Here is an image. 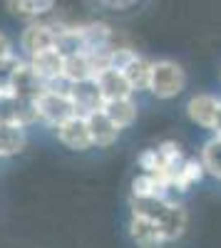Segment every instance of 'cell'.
Wrapping results in <instances>:
<instances>
[{"mask_svg":"<svg viewBox=\"0 0 221 248\" xmlns=\"http://www.w3.org/2000/svg\"><path fill=\"white\" fill-rule=\"evenodd\" d=\"M35 112H37V119L45 122L47 127H52V129H57L63 122H67L75 114H79L72 97H70V82L67 79H57V82L45 85L43 92L35 97Z\"/></svg>","mask_w":221,"mask_h":248,"instance_id":"obj_1","label":"cell"},{"mask_svg":"<svg viewBox=\"0 0 221 248\" xmlns=\"http://www.w3.org/2000/svg\"><path fill=\"white\" fill-rule=\"evenodd\" d=\"M187 87V75L182 65L172 60H157L152 62V75H149V92L157 99H172L179 97Z\"/></svg>","mask_w":221,"mask_h":248,"instance_id":"obj_2","label":"cell"},{"mask_svg":"<svg viewBox=\"0 0 221 248\" xmlns=\"http://www.w3.org/2000/svg\"><path fill=\"white\" fill-rule=\"evenodd\" d=\"M187 114L194 124L209 132H221V99L214 94H194L187 102Z\"/></svg>","mask_w":221,"mask_h":248,"instance_id":"obj_3","label":"cell"},{"mask_svg":"<svg viewBox=\"0 0 221 248\" xmlns=\"http://www.w3.org/2000/svg\"><path fill=\"white\" fill-rule=\"evenodd\" d=\"M55 132H57L60 144H63V147H67L70 152H87V149L95 147L85 114H75L72 119H67V122L60 124Z\"/></svg>","mask_w":221,"mask_h":248,"instance_id":"obj_4","label":"cell"},{"mask_svg":"<svg viewBox=\"0 0 221 248\" xmlns=\"http://www.w3.org/2000/svg\"><path fill=\"white\" fill-rule=\"evenodd\" d=\"M28 65L35 70V75L50 85V82H57V79H65L63 77V70H65V52L60 47H50V50H40L35 55L28 57Z\"/></svg>","mask_w":221,"mask_h":248,"instance_id":"obj_5","label":"cell"},{"mask_svg":"<svg viewBox=\"0 0 221 248\" xmlns=\"http://www.w3.org/2000/svg\"><path fill=\"white\" fill-rule=\"evenodd\" d=\"M20 47L25 50V55H35L40 50H50L57 47V30L55 23H30L23 30V37H20Z\"/></svg>","mask_w":221,"mask_h":248,"instance_id":"obj_6","label":"cell"},{"mask_svg":"<svg viewBox=\"0 0 221 248\" xmlns=\"http://www.w3.org/2000/svg\"><path fill=\"white\" fill-rule=\"evenodd\" d=\"M159 229H162V236H164V243H174L179 241L184 233H187V226H189V214L182 203L176 199L167 203V209L162 211V216L157 218Z\"/></svg>","mask_w":221,"mask_h":248,"instance_id":"obj_7","label":"cell"},{"mask_svg":"<svg viewBox=\"0 0 221 248\" xmlns=\"http://www.w3.org/2000/svg\"><path fill=\"white\" fill-rule=\"evenodd\" d=\"M70 97L75 102V107L79 114H87V112H95V109H102L105 99H102V92L97 87V79H82V82H70Z\"/></svg>","mask_w":221,"mask_h":248,"instance_id":"obj_8","label":"cell"},{"mask_svg":"<svg viewBox=\"0 0 221 248\" xmlns=\"http://www.w3.org/2000/svg\"><path fill=\"white\" fill-rule=\"evenodd\" d=\"M87 119V127H90V134H92V141L95 147H112V144L119 139V129L117 124L105 114V109H95V112H87L85 114Z\"/></svg>","mask_w":221,"mask_h":248,"instance_id":"obj_9","label":"cell"},{"mask_svg":"<svg viewBox=\"0 0 221 248\" xmlns=\"http://www.w3.org/2000/svg\"><path fill=\"white\" fill-rule=\"evenodd\" d=\"M97 87L102 92V99L110 102V99H122V97H132L134 90L127 82V77L122 75V70H114V67H107L102 70L97 77Z\"/></svg>","mask_w":221,"mask_h":248,"instance_id":"obj_10","label":"cell"},{"mask_svg":"<svg viewBox=\"0 0 221 248\" xmlns=\"http://www.w3.org/2000/svg\"><path fill=\"white\" fill-rule=\"evenodd\" d=\"M43 87H45V82L35 75V70L28 62H23V65L15 70L13 82H10V92L20 99H30V102H35V97L43 92Z\"/></svg>","mask_w":221,"mask_h":248,"instance_id":"obj_11","label":"cell"},{"mask_svg":"<svg viewBox=\"0 0 221 248\" xmlns=\"http://www.w3.org/2000/svg\"><path fill=\"white\" fill-rule=\"evenodd\" d=\"M129 236L139 248H159L164 246V236L159 223L152 218H142V216H132L129 221Z\"/></svg>","mask_w":221,"mask_h":248,"instance_id":"obj_12","label":"cell"},{"mask_svg":"<svg viewBox=\"0 0 221 248\" xmlns=\"http://www.w3.org/2000/svg\"><path fill=\"white\" fill-rule=\"evenodd\" d=\"M204 174H206V169H204V161H202V156H187L184 161H182V167L176 169V174H174V181H172V186H174V191L176 194H184V191H189L194 184H199L204 179Z\"/></svg>","mask_w":221,"mask_h":248,"instance_id":"obj_13","label":"cell"},{"mask_svg":"<svg viewBox=\"0 0 221 248\" xmlns=\"http://www.w3.org/2000/svg\"><path fill=\"white\" fill-rule=\"evenodd\" d=\"M157 152H159V161H162V171H159V176L172 184L176 169L182 167V161L187 159V154L182 149V144L174 141V139H167L162 144H157Z\"/></svg>","mask_w":221,"mask_h":248,"instance_id":"obj_14","label":"cell"},{"mask_svg":"<svg viewBox=\"0 0 221 248\" xmlns=\"http://www.w3.org/2000/svg\"><path fill=\"white\" fill-rule=\"evenodd\" d=\"M28 134L20 124H0V159L15 156L25 149Z\"/></svg>","mask_w":221,"mask_h":248,"instance_id":"obj_15","label":"cell"},{"mask_svg":"<svg viewBox=\"0 0 221 248\" xmlns=\"http://www.w3.org/2000/svg\"><path fill=\"white\" fill-rule=\"evenodd\" d=\"M105 114L117 124L119 129H127L134 124L137 119V105H134V99L132 97H122V99H110L102 105Z\"/></svg>","mask_w":221,"mask_h":248,"instance_id":"obj_16","label":"cell"},{"mask_svg":"<svg viewBox=\"0 0 221 248\" xmlns=\"http://www.w3.org/2000/svg\"><path fill=\"white\" fill-rule=\"evenodd\" d=\"M122 75L127 77V82L132 85L134 92H142V90H149V75H152V62L142 55H134L127 67L122 70Z\"/></svg>","mask_w":221,"mask_h":248,"instance_id":"obj_17","label":"cell"},{"mask_svg":"<svg viewBox=\"0 0 221 248\" xmlns=\"http://www.w3.org/2000/svg\"><path fill=\"white\" fill-rule=\"evenodd\" d=\"M63 77L67 82H82V79H92L95 70H92V62L87 52H70L65 55V70Z\"/></svg>","mask_w":221,"mask_h":248,"instance_id":"obj_18","label":"cell"},{"mask_svg":"<svg viewBox=\"0 0 221 248\" xmlns=\"http://www.w3.org/2000/svg\"><path fill=\"white\" fill-rule=\"evenodd\" d=\"M55 0H8V10L13 15L28 17V20H37L47 13H52Z\"/></svg>","mask_w":221,"mask_h":248,"instance_id":"obj_19","label":"cell"},{"mask_svg":"<svg viewBox=\"0 0 221 248\" xmlns=\"http://www.w3.org/2000/svg\"><path fill=\"white\" fill-rule=\"evenodd\" d=\"M167 199H139V196H129V209L132 216H142V218H152L157 221L162 216V211L167 209Z\"/></svg>","mask_w":221,"mask_h":248,"instance_id":"obj_20","label":"cell"},{"mask_svg":"<svg viewBox=\"0 0 221 248\" xmlns=\"http://www.w3.org/2000/svg\"><path fill=\"white\" fill-rule=\"evenodd\" d=\"M202 161L206 174H211L214 179L221 181V134H216L214 139H209L202 149Z\"/></svg>","mask_w":221,"mask_h":248,"instance_id":"obj_21","label":"cell"},{"mask_svg":"<svg viewBox=\"0 0 221 248\" xmlns=\"http://www.w3.org/2000/svg\"><path fill=\"white\" fill-rule=\"evenodd\" d=\"M20 65H23V60H20L15 52L8 55V57H0V92H10L13 75H15V70Z\"/></svg>","mask_w":221,"mask_h":248,"instance_id":"obj_22","label":"cell"},{"mask_svg":"<svg viewBox=\"0 0 221 248\" xmlns=\"http://www.w3.org/2000/svg\"><path fill=\"white\" fill-rule=\"evenodd\" d=\"M137 167L142 169V171H149V174H157V176H159V171H162V161H159L157 147L144 149L142 154H139V156H137Z\"/></svg>","mask_w":221,"mask_h":248,"instance_id":"obj_23","label":"cell"},{"mask_svg":"<svg viewBox=\"0 0 221 248\" xmlns=\"http://www.w3.org/2000/svg\"><path fill=\"white\" fill-rule=\"evenodd\" d=\"M105 8H110V10H129V8H134L139 0H99Z\"/></svg>","mask_w":221,"mask_h":248,"instance_id":"obj_24","label":"cell"},{"mask_svg":"<svg viewBox=\"0 0 221 248\" xmlns=\"http://www.w3.org/2000/svg\"><path fill=\"white\" fill-rule=\"evenodd\" d=\"M8 55H13V43L5 32H0V57H8Z\"/></svg>","mask_w":221,"mask_h":248,"instance_id":"obj_25","label":"cell"}]
</instances>
